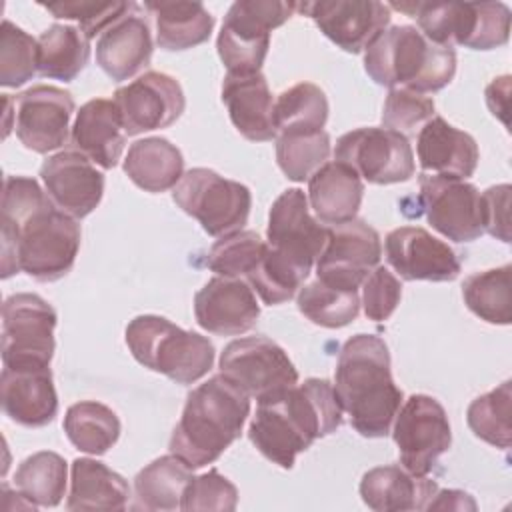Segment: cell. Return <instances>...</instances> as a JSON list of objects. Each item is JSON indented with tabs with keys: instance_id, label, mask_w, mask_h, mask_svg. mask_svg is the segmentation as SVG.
Returning <instances> with one entry per match:
<instances>
[{
	"instance_id": "5bb4252c",
	"label": "cell",
	"mask_w": 512,
	"mask_h": 512,
	"mask_svg": "<svg viewBox=\"0 0 512 512\" xmlns=\"http://www.w3.org/2000/svg\"><path fill=\"white\" fill-rule=\"evenodd\" d=\"M382 258L380 234L360 218L328 228L316 260V280L340 290H358Z\"/></svg>"
},
{
	"instance_id": "7dc6e473",
	"label": "cell",
	"mask_w": 512,
	"mask_h": 512,
	"mask_svg": "<svg viewBox=\"0 0 512 512\" xmlns=\"http://www.w3.org/2000/svg\"><path fill=\"white\" fill-rule=\"evenodd\" d=\"M402 298L400 280L384 266H376L362 282V308L366 318L384 322L392 316Z\"/></svg>"
},
{
	"instance_id": "7c38bea8",
	"label": "cell",
	"mask_w": 512,
	"mask_h": 512,
	"mask_svg": "<svg viewBox=\"0 0 512 512\" xmlns=\"http://www.w3.org/2000/svg\"><path fill=\"white\" fill-rule=\"evenodd\" d=\"M334 160L348 164L370 184H396L414 176L410 140L390 128H356L336 140Z\"/></svg>"
},
{
	"instance_id": "4316f807",
	"label": "cell",
	"mask_w": 512,
	"mask_h": 512,
	"mask_svg": "<svg viewBox=\"0 0 512 512\" xmlns=\"http://www.w3.org/2000/svg\"><path fill=\"white\" fill-rule=\"evenodd\" d=\"M222 102L234 128L252 142L274 140V98L262 72L234 76L226 74L222 82Z\"/></svg>"
},
{
	"instance_id": "d6986e66",
	"label": "cell",
	"mask_w": 512,
	"mask_h": 512,
	"mask_svg": "<svg viewBox=\"0 0 512 512\" xmlns=\"http://www.w3.org/2000/svg\"><path fill=\"white\" fill-rule=\"evenodd\" d=\"M296 10L310 16L326 38L350 54L366 50L392 16L388 4L376 0L302 2Z\"/></svg>"
},
{
	"instance_id": "f35d334b",
	"label": "cell",
	"mask_w": 512,
	"mask_h": 512,
	"mask_svg": "<svg viewBox=\"0 0 512 512\" xmlns=\"http://www.w3.org/2000/svg\"><path fill=\"white\" fill-rule=\"evenodd\" d=\"M512 382L506 380L494 390L474 398L466 410V422L476 438L508 450L512 442Z\"/></svg>"
},
{
	"instance_id": "e575fe53",
	"label": "cell",
	"mask_w": 512,
	"mask_h": 512,
	"mask_svg": "<svg viewBox=\"0 0 512 512\" xmlns=\"http://www.w3.org/2000/svg\"><path fill=\"white\" fill-rule=\"evenodd\" d=\"M120 420L112 408L96 400L72 404L64 416V432L80 452L106 454L120 438Z\"/></svg>"
},
{
	"instance_id": "ee69618b",
	"label": "cell",
	"mask_w": 512,
	"mask_h": 512,
	"mask_svg": "<svg viewBox=\"0 0 512 512\" xmlns=\"http://www.w3.org/2000/svg\"><path fill=\"white\" fill-rule=\"evenodd\" d=\"M432 116L434 100L408 88H390L382 108L384 128L396 130L406 138L416 134Z\"/></svg>"
},
{
	"instance_id": "603a6c76",
	"label": "cell",
	"mask_w": 512,
	"mask_h": 512,
	"mask_svg": "<svg viewBox=\"0 0 512 512\" xmlns=\"http://www.w3.org/2000/svg\"><path fill=\"white\" fill-rule=\"evenodd\" d=\"M152 50L150 24L140 12V6L132 2V6L98 36L96 62L108 78L122 82L150 64Z\"/></svg>"
},
{
	"instance_id": "9a60e30c",
	"label": "cell",
	"mask_w": 512,
	"mask_h": 512,
	"mask_svg": "<svg viewBox=\"0 0 512 512\" xmlns=\"http://www.w3.org/2000/svg\"><path fill=\"white\" fill-rule=\"evenodd\" d=\"M326 238L328 228L310 214L304 190L288 188L274 200L268 214L266 242L280 258L308 276L324 250Z\"/></svg>"
},
{
	"instance_id": "cb8c5ba5",
	"label": "cell",
	"mask_w": 512,
	"mask_h": 512,
	"mask_svg": "<svg viewBox=\"0 0 512 512\" xmlns=\"http://www.w3.org/2000/svg\"><path fill=\"white\" fill-rule=\"evenodd\" d=\"M0 402L4 414L26 428H42L58 414V394L50 366L2 368Z\"/></svg>"
},
{
	"instance_id": "1f68e13d",
	"label": "cell",
	"mask_w": 512,
	"mask_h": 512,
	"mask_svg": "<svg viewBox=\"0 0 512 512\" xmlns=\"http://www.w3.org/2000/svg\"><path fill=\"white\" fill-rule=\"evenodd\" d=\"M156 20V44L162 50H188L204 44L214 28V16L202 2H144Z\"/></svg>"
},
{
	"instance_id": "e0dca14e",
	"label": "cell",
	"mask_w": 512,
	"mask_h": 512,
	"mask_svg": "<svg viewBox=\"0 0 512 512\" xmlns=\"http://www.w3.org/2000/svg\"><path fill=\"white\" fill-rule=\"evenodd\" d=\"M14 132L32 152L48 154L68 140L74 98L68 90L36 84L14 98Z\"/></svg>"
},
{
	"instance_id": "2e32d148",
	"label": "cell",
	"mask_w": 512,
	"mask_h": 512,
	"mask_svg": "<svg viewBox=\"0 0 512 512\" xmlns=\"http://www.w3.org/2000/svg\"><path fill=\"white\" fill-rule=\"evenodd\" d=\"M418 182V200L436 232L452 242H472L484 234L482 202L474 184L436 174H420Z\"/></svg>"
},
{
	"instance_id": "8fae6325",
	"label": "cell",
	"mask_w": 512,
	"mask_h": 512,
	"mask_svg": "<svg viewBox=\"0 0 512 512\" xmlns=\"http://www.w3.org/2000/svg\"><path fill=\"white\" fill-rule=\"evenodd\" d=\"M218 368L258 402L298 384V370L286 350L266 336L232 340L220 354Z\"/></svg>"
},
{
	"instance_id": "5b68a950",
	"label": "cell",
	"mask_w": 512,
	"mask_h": 512,
	"mask_svg": "<svg viewBox=\"0 0 512 512\" xmlns=\"http://www.w3.org/2000/svg\"><path fill=\"white\" fill-rule=\"evenodd\" d=\"M364 70L380 86L436 92L456 74V52L430 42L418 28H384L364 50Z\"/></svg>"
},
{
	"instance_id": "44dd1931",
	"label": "cell",
	"mask_w": 512,
	"mask_h": 512,
	"mask_svg": "<svg viewBox=\"0 0 512 512\" xmlns=\"http://www.w3.org/2000/svg\"><path fill=\"white\" fill-rule=\"evenodd\" d=\"M40 178L52 204L74 220L88 216L104 194V174L78 150L48 156L40 166Z\"/></svg>"
},
{
	"instance_id": "4fadbf2b",
	"label": "cell",
	"mask_w": 512,
	"mask_h": 512,
	"mask_svg": "<svg viewBox=\"0 0 512 512\" xmlns=\"http://www.w3.org/2000/svg\"><path fill=\"white\" fill-rule=\"evenodd\" d=\"M392 438L402 468L414 476H426L452 444L446 410L432 396L412 394L394 418Z\"/></svg>"
},
{
	"instance_id": "f6af8a7d",
	"label": "cell",
	"mask_w": 512,
	"mask_h": 512,
	"mask_svg": "<svg viewBox=\"0 0 512 512\" xmlns=\"http://www.w3.org/2000/svg\"><path fill=\"white\" fill-rule=\"evenodd\" d=\"M54 18L76 20L80 30L88 40L100 36L114 20H118L132 2H94V0H74V2H50L42 4Z\"/></svg>"
},
{
	"instance_id": "836d02e7",
	"label": "cell",
	"mask_w": 512,
	"mask_h": 512,
	"mask_svg": "<svg viewBox=\"0 0 512 512\" xmlns=\"http://www.w3.org/2000/svg\"><path fill=\"white\" fill-rule=\"evenodd\" d=\"M90 40L70 24H52L38 36V72L44 78L72 82L88 64Z\"/></svg>"
},
{
	"instance_id": "f546056e",
	"label": "cell",
	"mask_w": 512,
	"mask_h": 512,
	"mask_svg": "<svg viewBox=\"0 0 512 512\" xmlns=\"http://www.w3.org/2000/svg\"><path fill=\"white\" fill-rule=\"evenodd\" d=\"M122 166L138 188L152 194L176 188L184 176L182 152L162 136H148L130 144Z\"/></svg>"
},
{
	"instance_id": "52a82bcc",
	"label": "cell",
	"mask_w": 512,
	"mask_h": 512,
	"mask_svg": "<svg viewBox=\"0 0 512 512\" xmlns=\"http://www.w3.org/2000/svg\"><path fill=\"white\" fill-rule=\"evenodd\" d=\"M388 8L416 18L434 44L470 50L500 48L510 38V8L504 2H392Z\"/></svg>"
},
{
	"instance_id": "8992f818",
	"label": "cell",
	"mask_w": 512,
	"mask_h": 512,
	"mask_svg": "<svg viewBox=\"0 0 512 512\" xmlns=\"http://www.w3.org/2000/svg\"><path fill=\"white\" fill-rule=\"evenodd\" d=\"M126 344L144 368L164 374L178 384H194L214 364V344L164 316L142 314L126 326Z\"/></svg>"
},
{
	"instance_id": "7402d4cb",
	"label": "cell",
	"mask_w": 512,
	"mask_h": 512,
	"mask_svg": "<svg viewBox=\"0 0 512 512\" xmlns=\"http://www.w3.org/2000/svg\"><path fill=\"white\" fill-rule=\"evenodd\" d=\"M194 316L210 334L238 336L256 326L260 304L248 282L216 274L196 292Z\"/></svg>"
},
{
	"instance_id": "f1b7e54d",
	"label": "cell",
	"mask_w": 512,
	"mask_h": 512,
	"mask_svg": "<svg viewBox=\"0 0 512 512\" xmlns=\"http://www.w3.org/2000/svg\"><path fill=\"white\" fill-rule=\"evenodd\" d=\"M438 484L424 476H414L398 464L370 468L360 480L362 502L376 512L426 510Z\"/></svg>"
},
{
	"instance_id": "30bf717a",
	"label": "cell",
	"mask_w": 512,
	"mask_h": 512,
	"mask_svg": "<svg viewBox=\"0 0 512 512\" xmlns=\"http://www.w3.org/2000/svg\"><path fill=\"white\" fill-rule=\"evenodd\" d=\"M56 310L38 294L18 292L2 304V364L6 368L50 366Z\"/></svg>"
},
{
	"instance_id": "f907efd6",
	"label": "cell",
	"mask_w": 512,
	"mask_h": 512,
	"mask_svg": "<svg viewBox=\"0 0 512 512\" xmlns=\"http://www.w3.org/2000/svg\"><path fill=\"white\" fill-rule=\"evenodd\" d=\"M508 94H510V76H502V78H494V82L486 88V102L488 108L492 110V114L508 126L506 120V112H508Z\"/></svg>"
},
{
	"instance_id": "7bdbcfd3",
	"label": "cell",
	"mask_w": 512,
	"mask_h": 512,
	"mask_svg": "<svg viewBox=\"0 0 512 512\" xmlns=\"http://www.w3.org/2000/svg\"><path fill=\"white\" fill-rule=\"evenodd\" d=\"M38 72V40L10 20L0 28V84L18 88Z\"/></svg>"
},
{
	"instance_id": "d4e9b609",
	"label": "cell",
	"mask_w": 512,
	"mask_h": 512,
	"mask_svg": "<svg viewBox=\"0 0 512 512\" xmlns=\"http://www.w3.org/2000/svg\"><path fill=\"white\" fill-rule=\"evenodd\" d=\"M418 164L426 172L446 178L466 180L478 166V144L464 132L448 124L442 116H432L416 136Z\"/></svg>"
},
{
	"instance_id": "681fc988",
	"label": "cell",
	"mask_w": 512,
	"mask_h": 512,
	"mask_svg": "<svg viewBox=\"0 0 512 512\" xmlns=\"http://www.w3.org/2000/svg\"><path fill=\"white\" fill-rule=\"evenodd\" d=\"M428 510H476V502L462 490H436Z\"/></svg>"
},
{
	"instance_id": "8d00e7d4",
	"label": "cell",
	"mask_w": 512,
	"mask_h": 512,
	"mask_svg": "<svg viewBox=\"0 0 512 512\" xmlns=\"http://www.w3.org/2000/svg\"><path fill=\"white\" fill-rule=\"evenodd\" d=\"M464 304L488 324H510L512 320V266L490 268L470 274L462 284Z\"/></svg>"
},
{
	"instance_id": "60d3db41",
	"label": "cell",
	"mask_w": 512,
	"mask_h": 512,
	"mask_svg": "<svg viewBox=\"0 0 512 512\" xmlns=\"http://www.w3.org/2000/svg\"><path fill=\"white\" fill-rule=\"evenodd\" d=\"M330 150V134L326 130L276 136V162L292 182L308 180L328 162Z\"/></svg>"
},
{
	"instance_id": "ba28073f",
	"label": "cell",
	"mask_w": 512,
	"mask_h": 512,
	"mask_svg": "<svg viewBox=\"0 0 512 512\" xmlns=\"http://www.w3.org/2000/svg\"><path fill=\"white\" fill-rule=\"evenodd\" d=\"M294 12L296 2L236 0L228 8L216 38V50L228 74L260 72L270 48V32Z\"/></svg>"
},
{
	"instance_id": "7a4b0ae2",
	"label": "cell",
	"mask_w": 512,
	"mask_h": 512,
	"mask_svg": "<svg viewBox=\"0 0 512 512\" xmlns=\"http://www.w3.org/2000/svg\"><path fill=\"white\" fill-rule=\"evenodd\" d=\"M342 416L334 386L326 378H308L260 400L248 426V438L262 456L290 470L296 456L314 440L342 426Z\"/></svg>"
},
{
	"instance_id": "ffe728a7",
	"label": "cell",
	"mask_w": 512,
	"mask_h": 512,
	"mask_svg": "<svg viewBox=\"0 0 512 512\" xmlns=\"http://www.w3.org/2000/svg\"><path fill=\"white\" fill-rule=\"evenodd\" d=\"M388 264L402 280L450 282L460 274L458 254L420 226H400L384 240Z\"/></svg>"
},
{
	"instance_id": "ab89813d",
	"label": "cell",
	"mask_w": 512,
	"mask_h": 512,
	"mask_svg": "<svg viewBox=\"0 0 512 512\" xmlns=\"http://www.w3.org/2000/svg\"><path fill=\"white\" fill-rule=\"evenodd\" d=\"M298 310L322 328H342L356 320L360 312L358 290H340L320 280L304 284L296 296Z\"/></svg>"
},
{
	"instance_id": "d6a6232c",
	"label": "cell",
	"mask_w": 512,
	"mask_h": 512,
	"mask_svg": "<svg viewBox=\"0 0 512 512\" xmlns=\"http://www.w3.org/2000/svg\"><path fill=\"white\" fill-rule=\"evenodd\" d=\"M192 480V468L176 454H166L144 466L134 478V510H180Z\"/></svg>"
},
{
	"instance_id": "c3c4849f",
	"label": "cell",
	"mask_w": 512,
	"mask_h": 512,
	"mask_svg": "<svg viewBox=\"0 0 512 512\" xmlns=\"http://www.w3.org/2000/svg\"><path fill=\"white\" fill-rule=\"evenodd\" d=\"M510 184L490 186L480 194L482 228L502 242H510Z\"/></svg>"
},
{
	"instance_id": "ac0fdd59",
	"label": "cell",
	"mask_w": 512,
	"mask_h": 512,
	"mask_svg": "<svg viewBox=\"0 0 512 512\" xmlns=\"http://www.w3.org/2000/svg\"><path fill=\"white\" fill-rule=\"evenodd\" d=\"M124 130L136 136L174 124L186 106L182 86L164 72H144L114 92Z\"/></svg>"
},
{
	"instance_id": "d590c367",
	"label": "cell",
	"mask_w": 512,
	"mask_h": 512,
	"mask_svg": "<svg viewBox=\"0 0 512 512\" xmlns=\"http://www.w3.org/2000/svg\"><path fill=\"white\" fill-rule=\"evenodd\" d=\"M66 460L50 450L24 458L14 474V488L36 508L58 506L66 492Z\"/></svg>"
},
{
	"instance_id": "b9f144b4",
	"label": "cell",
	"mask_w": 512,
	"mask_h": 512,
	"mask_svg": "<svg viewBox=\"0 0 512 512\" xmlns=\"http://www.w3.org/2000/svg\"><path fill=\"white\" fill-rule=\"evenodd\" d=\"M266 246L268 242L262 240L258 232L238 230L216 240L210 246L204 264L218 276L246 280L262 260Z\"/></svg>"
},
{
	"instance_id": "83f0119b",
	"label": "cell",
	"mask_w": 512,
	"mask_h": 512,
	"mask_svg": "<svg viewBox=\"0 0 512 512\" xmlns=\"http://www.w3.org/2000/svg\"><path fill=\"white\" fill-rule=\"evenodd\" d=\"M362 196V178L344 162H326L308 178V204L322 224L336 226L354 220Z\"/></svg>"
},
{
	"instance_id": "74e56055",
	"label": "cell",
	"mask_w": 512,
	"mask_h": 512,
	"mask_svg": "<svg viewBox=\"0 0 512 512\" xmlns=\"http://www.w3.org/2000/svg\"><path fill=\"white\" fill-rule=\"evenodd\" d=\"M328 110V98L320 86L312 82H298L274 100L276 134L324 130Z\"/></svg>"
},
{
	"instance_id": "277c9868",
	"label": "cell",
	"mask_w": 512,
	"mask_h": 512,
	"mask_svg": "<svg viewBox=\"0 0 512 512\" xmlns=\"http://www.w3.org/2000/svg\"><path fill=\"white\" fill-rule=\"evenodd\" d=\"M250 414V396L224 374L192 388L170 436V452L192 470L216 462L242 434Z\"/></svg>"
},
{
	"instance_id": "9c48e42d",
	"label": "cell",
	"mask_w": 512,
	"mask_h": 512,
	"mask_svg": "<svg viewBox=\"0 0 512 512\" xmlns=\"http://www.w3.org/2000/svg\"><path fill=\"white\" fill-rule=\"evenodd\" d=\"M174 202L210 236H228L244 228L252 208L248 186L210 168H190L172 192Z\"/></svg>"
},
{
	"instance_id": "4dcf8cb0",
	"label": "cell",
	"mask_w": 512,
	"mask_h": 512,
	"mask_svg": "<svg viewBox=\"0 0 512 512\" xmlns=\"http://www.w3.org/2000/svg\"><path fill=\"white\" fill-rule=\"evenodd\" d=\"M128 498V482L106 464L92 458L72 462L66 510H126Z\"/></svg>"
},
{
	"instance_id": "484cf974",
	"label": "cell",
	"mask_w": 512,
	"mask_h": 512,
	"mask_svg": "<svg viewBox=\"0 0 512 512\" xmlns=\"http://www.w3.org/2000/svg\"><path fill=\"white\" fill-rule=\"evenodd\" d=\"M70 142L92 164L112 170L126 144V130L114 100L94 98L80 106L72 124Z\"/></svg>"
},
{
	"instance_id": "6da1fadb",
	"label": "cell",
	"mask_w": 512,
	"mask_h": 512,
	"mask_svg": "<svg viewBox=\"0 0 512 512\" xmlns=\"http://www.w3.org/2000/svg\"><path fill=\"white\" fill-rule=\"evenodd\" d=\"M0 224L2 278L26 272L38 282H54L72 270L80 226L52 204L34 178H4Z\"/></svg>"
},
{
	"instance_id": "bcb514c9",
	"label": "cell",
	"mask_w": 512,
	"mask_h": 512,
	"mask_svg": "<svg viewBox=\"0 0 512 512\" xmlns=\"http://www.w3.org/2000/svg\"><path fill=\"white\" fill-rule=\"evenodd\" d=\"M238 490L218 470L192 476L188 482L180 510H236Z\"/></svg>"
},
{
	"instance_id": "3957f363",
	"label": "cell",
	"mask_w": 512,
	"mask_h": 512,
	"mask_svg": "<svg viewBox=\"0 0 512 512\" xmlns=\"http://www.w3.org/2000/svg\"><path fill=\"white\" fill-rule=\"evenodd\" d=\"M332 386L360 436L384 438L390 432L402 390L392 378L390 352L380 336L356 334L344 342Z\"/></svg>"
}]
</instances>
